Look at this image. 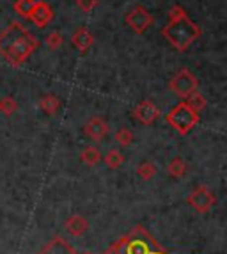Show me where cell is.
Wrapping results in <instances>:
<instances>
[{"instance_id":"cell-1","label":"cell","mask_w":227,"mask_h":254,"mask_svg":"<svg viewBox=\"0 0 227 254\" xmlns=\"http://www.w3.org/2000/svg\"><path fill=\"white\" fill-rule=\"evenodd\" d=\"M38 39L34 38L30 32H27L25 27L21 23H16V21L11 23L0 34V54L14 66L25 63L34 54V50L38 48Z\"/></svg>"},{"instance_id":"cell-2","label":"cell","mask_w":227,"mask_h":254,"mask_svg":"<svg viewBox=\"0 0 227 254\" xmlns=\"http://www.w3.org/2000/svg\"><path fill=\"white\" fill-rule=\"evenodd\" d=\"M162 34L176 50L185 52L186 48L192 47V43L201 38L202 30L199 25H195L194 21L188 20V16H183L179 20H172L169 25H165Z\"/></svg>"},{"instance_id":"cell-3","label":"cell","mask_w":227,"mask_h":254,"mask_svg":"<svg viewBox=\"0 0 227 254\" xmlns=\"http://www.w3.org/2000/svg\"><path fill=\"white\" fill-rule=\"evenodd\" d=\"M165 119H167V123L170 125L179 135H186V133L199 123V114L195 110L190 109L185 102H181L169 112Z\"/></svg>"},{"instance_id":"cell-4","label":"cell","mask_w":227,"mask_h":254,"mask_svg":"<svg viewBox=\"0 0 227 254\" xmlns=\"http://www.w3.org/2000/svg\"><path fill=\"white\" fill-rule=\"evenodd\" d=\"M169 87H170V91H174L179 98H186L188 94L197 91L199 80L194 76V73L188 71V69H179V71L172 76V80L169 82Z\"/></svg>"},{"instance_id":"cell-5","label":"cell","mask_w":227,"mask_h":254,"mask_svg":"<svg viewBox=\"0 0 227 254\" xmlns=\"http://www.w3.org/2000/svg\"><path fill=\"white\" fill-rule=\"evenodd\" d=\"M186 203L194 208L195 212L206 213V212H210L211 208H213V204L217 203V197H215V194L208 187L201 185V187H195L194 190L186 195Z\"/></svg>"},{"instance_id":"cell-6","label":"cell","mask_w":227,"mask_h":254,"mask_svg":"<svg viewBox=\"0 0 227 254\" xmlns=\"http://www.w3.org/2000/svg\"><path fill=\"white\" fill-rule=\"evenodd\" d=\"M126 23L130 25V29H133V32L142 34V32H146L153 25V16L149 14V11L146 7L137 5V7H133L126 14Z\"/></svg>"},{"instance_id":"cell-7","label":"cell","mask_w":227,"mask_h":254,"mask_svg":"<svg viewBox=\"0 0 227 254\" xmlns=\"http://www.w3.org/2000/svg\"><path fill=\"white\" fill-rule=\"evenodd\" d=\"M160 116V110L149 100H144V102L137 103L133 109V118L142 125H151L155 123L156 119Z\"/></svg>"},{"instance_id":"cell-8","label":"cell","mask_w":227,"mask_h":254,"mask_svg":"<svg viewBox=\"0 0 227 254\" xmlns=\"http://www.w3.org/2000/svg\"><path fill=\"white\" fill-rule=\"evenodd\" d=\"M29 18L32 20L34 25L43 29V27H47L48 23L54 20V11H52V7L47 2H36V5H34L32 13H30Z\"/></svg>"},{"instance_id":"cell-9","label":"cell","mask_w":227,"mask_h":254,"mask_svg":"<svg viewBox=\"0 0 227 254\" xmlns=\"http://www.w3.org/2000/svg\"><path fill=\"white\" fill-rule=\"evenodd\" d=\"M110 127L103 118H91L87 121V125L84 127L85 135L91 137L93 140H101L105 139L107 133H109Z\"/></svg>"},{"instance_id":"cell-10","label":"cell","mask_w":227,"mask_h":254,"mask_svg":"<svg viewBox=\"0 0 227 254\" xmlns=\"http://www.w3.org/2000/svg\"><path fill=\"white\" fill-rule=\"evenodd\" d=\"M64 228H66V231L71 235V237H84L89 229V222L85 217L75 213V215H71L64 222Z\"/></svg>"},{"instance_id":"cell-11","label":"cell","mask_w":227,"mask_h":254,"mask_svg":"<svg viewBox=\"0 0 227 254\" xmlns=\"http://www.w3.org/2000/svg\"><path fill=\"white\" fill-rule=\"evenodd\" d=\"M39 254H76V251L64 238L57 237L39 251Z\"/></svg>"},{"instance_id":"cell-12","label":"cell","mask_w":227,"mask_h":254,"mask_svg":"<svg viewBox=\"0 0 227 254\" xmlns=\"http://www.w3.org/2000/svg\"><path fill=\"white\" fill-rule=\"evenodd\" d=\"M71 41H73V45H75V47L82 52V54H85V52L91 48V45L94 43V38L87 29H84V27H82V29H78L75 34H73Z\"/></svg>"},{"instance_id":"cell-13","label":"cell","mask_w":227,"mask_h":254,"mask_svg":"<svg viewBox=\"0 0 227 254\" xmlns=\"http://www.w3.org/2000/svg\"><path fill=\"white\" fill-rule=\"evenodd\" d=\"M39 109L43 112H47L48 116H54L57 110L60 109V100L55 94H47V96H41L39 100Z\"/></svg>"},{"instance_id":"cell-14","label":"cell","mask_w":227,"mask_h":254,"mask_svg":"<svg viewBox=\"0 0 227 254\" xmlns=\"http://www.w3.org/2000/svg\"><path fill=\"white\" fill-rule=\"evenodd\" d=\"M186 171H188V165L181 160V158H174V160L167 165L169 176H172V178H176V180L183 178V176L186 174Z\"/></svg>"},{"instance_id":"cell-15","label":"cell","mask_w":227,"mask_h":254,"mask_svg":"<svg viewBox=\"0 0 227 254\" xmlns=\"http://www.w3.org/2000/svg\"><path fill=\"white\" fill-rule=\"evenodd\" d=\"M80 160L84 162L85 165H91V167H93V165H96L98 162L101 160L100 149H98L96 146H87V148L80 153Z\"/></svg>"},{"instance_id":"cell-16","label":"cell","mask_w":227,"mask_h":254,"mask_svg":"<svg viewBox=\"0 0 227 254\" xmlns=\"http://www.w3.org/2000/svg\"><path fill=\"white\" fill-rule=\"evenodd\" d=\"M103 160H105L109 169H119L122 165V162H124V155L119 149H109V153L103 157Z\"/></svg>"},{"instance_id":"cell-17","label":"cell","mask_w":227,"mask_h":254,"mask_svg":"<svg viewBox=\"0 0 227 254\" xmlns=\"http://www.w3.org/2000/svg\"><path fill=\"white\" fill-rule=\"evenodd\" d=\"M186 105L190 107V109L192 110H195V112H202V110L206 109V98L202 96L201 93H197V91H194V93L192 94H188V96H186Z\"/></svg>"},{"instance_id":"cell-18","label":"cell","mask_w":227,"mask_h":254,"mask_svg":"<svg viewBox=\"0 0 227 254\" xmlns=\"http://www.w3.org/2000/svg\"><path fill=\"white\" fill-rule=\"evenodd\" d=\"M137 174H139V178L142 180H153L156 174V165L153 164V162H140L139 165H137Z\"/></svg>"},{"instance_id":"cell-19","label":"cell","mask_w":227,"mask_h":254,"mask_svg":"<svg viewBox=\"0 0 227 254\" xmlns=\"http://www.w3.org/2000/svg\"><path fill=\"white\" fill-rule=\"evenodd\" d=\"M38 0H16L14 2V11L16 14H20L21 18H29L30 13H32L34 5H36Z\"/></svg>"},{"instance_id":"cell-20","label":"cell","mask_w":227,"mask_h":254,"mask_svg":"<svg viewBox=\"0 0 227 254\" xmlns=\"http://www.w3.org/2000/svg\"><path fill=\"white\" fill-rule=\"evenodd\" d=\"M115 142H117L119 146H122V148H126V146H130L131 142H133V133H131L130 128H119L117 131H115Z\"/></svg>"},{"instance_id":"cell-21","label":"cell","mask_w":227,"mask_h":254,"mask_svg":"<svg viewBox=\"0 0 227 254\" xmlns=\"http://www.w3.org/2000/svg\"><path fill=\"white\" fill-rule=\"evenodd\" d=\"M18 109V103L14 102L13 96H5L0 100V112L4 116H13Z\"/></svg>"},{"instance_id":"cell-22","label":"cell","mask_w":227,"mask_h":254,"mask_svg":"<svg viewBox=\"0 0 227 254\" xmlns=\"http://www.w3.org/2000/svg\"><path fill=\"white\" fill-rule=\"evenodd\" d=\"M47 45L50 50H57V48L62 45V36H60L57 30H54V32H50V34L47 36Z\"/></svg>"},{"instance_id":"cell-23","label":"cell","mask_w":227,"mask_h":254,"mask_svg":"<svg viewBox=\"0 0 227 254\" xmlns=\"http://www.w3.org/2000/svg\"><path fill=\"white\" fill-rule=\"evenodd\" d=\"M186 16V11L181 5H174V7H170V11H169V20H179V18Z\"/></svg>"},{"instance_id":"cell-24","label":"cell","mask_w":227,"mask_h":254,"mask_svg":"<svg viewBox=\"0 0 227 254\" xmlns=\"http://www.w3.org/2000/svg\"><path fill=\"white\" fill-rule=\"evenodd\" d=\"M76 4H78V7H80L82 11L89 13V11H93L98 5V0H76Z\"/></svg>"},{"instance_id":"cell-25","label":"cell","mask_w":227,"mask_h":254,"mask_svg":"<svg viewBox=\"0 0 227 254\" xmlns=\"http://www.w3.org/2000/svg\"><path fill=\"white\" fill-rule=\"evenodd\" d=\"M84 254H93V253H84Z\"/></svg>"}]
</instances>
